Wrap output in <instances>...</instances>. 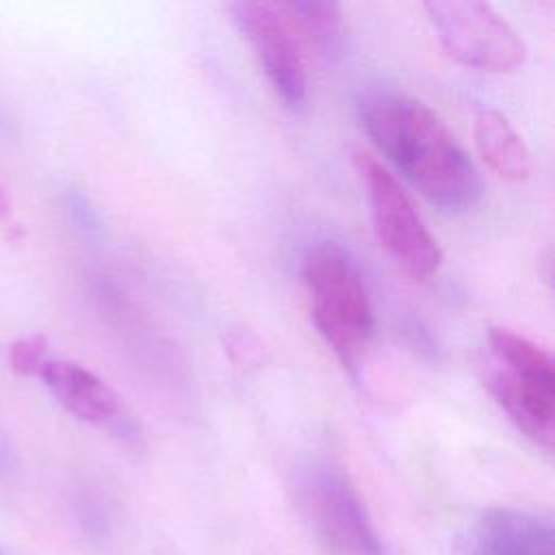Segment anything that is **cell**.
I'll return each mask as SVG.
<instances>
[{"label":"cell","instance_id":"obj_1","mask_svg":"<svg viewBox=\"0 0 555 555\" xmlns=\"http://www.w3.org/2000/svg\"><path fill=\"white\" fill-rule=\"evenodd\" d=\"M362 126L373 145L429 202L462 210L479 199L481 182L473 160L423 102L395 93L375 95L362 106Z\"/></svg>","mask_w":555,"mask_h":555},{"label":"cell","instance_id":"obj_2","mask_svg":"<svg viewBox=\"0 0 555 555\" xmlns=\"http://www.w3.org/2000/svg\"><path fill=\"white\" fill-rule=\"evenodd\" d=\"M301 275L319 334L340 364L356 371L375 330L373 306L360 269L340 245L323 241L308 247Z\"/></svg>","mask_w":555,"mask_h":555},{"label":"cell","instance_id":"obj_3","mask_svg":"<svg viewBox=\"0 0 555 555\" xmlns=\"http://www.w3.org/2000/svg\"><path fill=\"white\" fill-rule=\"evenodd\" d=\"M442 48L457 63L481 72H514L527 59L520 35L488 2L434 0L425 2Z\"/></svg>","mask_w":555,"mask_h":555},{"label":"cell","instance_id":"obj_4","mask_svg":"<svg viewBox=\"0 0 555 555\" xmlns=\"http://www.w3.org/2000/svg\"><path fill=\"white\" fill-rule=\"evenodd\" d=\"M366 184L373 228L379 245L414 278H429L442 264V251L410 195L371 154H356Z\"/></svg>","mask_w":555,"mask_h":555},{"label":"cell","instance_id":"obj_5","mask_svg":"<svg viewBox=\"0 0 555 555\" xmlns=\"http://www.w3.org/2000/svg\"><path fill=\"white\" fill-rule=\"evenodd\" d=\"M304 516L334 555H384L358 492L332 466H312L297 486Z\"/></svg>","mask_w":555,"mask_h":555},{"label":"cell","instance_id":"obj_6","mask_svg":"<svg viewBox=\"0 0 555 555\" xmlns=\"http://www.w3.org/2000/svg\"><path fill=\"white\" fill-rule=\"evenodd\" d=\"M228 9L275 95L291 108L304 106L308 93L304 41L284 4L241 0L232 2Z\"/></svg>","mask_w":555,"mask_h":555},{"label":"cell","instance_id":"obj_7","mask_svg":"<svg viewBox=\"0 0 555 555\" xmlns=\"http://www.w3.org/2000/svg\"><path fill=\"white\" fill-rule=\"evenodd\" d=\"M481 377L507 418L538 447H553L555 373L527 371L486 358Z\"/></svg>","mask_w":555,"mask_h":555},{"label":"cell","instance_id":"obj_8","mask_svg":"<svg viewBox=\"0 0 555 555\" xmlns=\"http://www.w3.org/2000/svg\"><path fill=\"white\" fill-rule=\"evenodd\" d=\"M37 377L67 412L85 423L113 425L121 418L117 392L78 362L48 358Z\"/></svg>","mask_w":555,"mask_h":555},{"label":"cell","instance_id":"obj_9","mask_svg":"<svg viewBox=\"0 0 555 555\" xmlns=\"http://www.w3.org/2000/svg\"><path fill=\"white\" fill-rule=\"evenodd\" d=\"M473 555H555L548 518L522 509H488L470 538Z\"/></svg>","mask_w":555,"mask_h":555},{"label":"cell","instance_id":"obj_10","mask_svg":"<svg viewBox=\"0 0 555 555\" xmlns=\"http://www.w3.org/2000/svg\"><path fill=\"white\" fill-rule=\"evenodd\" d=\"M475 145L483 163L499 178L509 182H522L531 176V152L503 113L494 108H481L477 113Z\"/></svg>","mask_w":555,"mask_h":555},{"label":"cell","instance_id":"obj_11","mask_svg":"<svg viewBox=\"0 0 555 555\" xmlns=\"http://www.w3.org/2000/svg\"><path fill=\"white\" fill-rule=\"evenodd\" d=\"M291 15L304 46L314 48L323 56H334L343 46V20L336 2L295 0L282 2Z\"/></svg>","mask_w":555,"mask_h":555},{"label":"cell","instance_id":"obj_12","mask_svg":"<svg viewBox=\"0 0 555 555\" xmlns=\"http://www.w3.org/2000/svg\"><path fill=\"white\" fill-rule=\"evenodd\" d=\"M48 358L50 353L43 336H26L9 347V364L20 375L37 377Z\"/></svg>","mask_w":555,"mask_h":555},{"label":"cell","instance_id":"obj_13","mask_svg":"<svg viewBox=\"0 0 555 555\" xmlns=\"http://www.w3.org/2000/svg\"><path fill=\"white\" fill-rule=\"evenodd\" d=\"M11 457H13V449H11V442H9L7 431H4L2 425H0V466L11 464Z\"/></svg>","mask_w":555,"mask_h":555},{"label":"cell","instance_id":"obj_14","mask_svg":"<svg viewBox=\"0 0 555 555\" xmlns=\"http://www.w3.org/2000/svg\"><path fill=\"white\" fill-rule=\"evenodd\" d=\"M9 212H11V199H9L7 191H4V186L0 184V219H4Z\"/></svg>","mask_w":555,"mask_h":555}]
</instances>
